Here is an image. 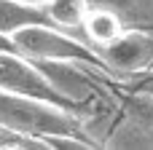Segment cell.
I'll return each instance as SVG.
<instances>
[{"label": "cell", "instance_id": "cell-1", "mask_svg": "<svg viewBox=\"0 0 153 150\" xmlns=\"http://www.w3.org/2000/svg\"><path fill=\"white\" fill-rule=\"evenodd\" d=\"M0 132L35 148H97L81 115L27 94L0 89Z\"/></svg>", "mask_w": 153, "mask_h": 150}, {"label": "cell", "instance_id": "cell-2", "mask_svg": "<svg viewBox=\"0 0 153 150\" xmlns=\"http://www.w3.org/2000/svg\"><path fill=\"white\" fill-rule=\"evenodd\" d=\"M8 38H11L13 51L22 54L30 62L75 59V62H89V64L105 67L97 48L89 40H83V38H78V35H73V32H67L56 24H27V27L11 32Z\"/></svg>", "mask_w": 153, "mask_h": 150}, {"label": "cell", "instance_id": "cell-3", "mask_svg": "<svg viewBox=\"0 0 153 150\" xmlns=\"http://www.w3.org/2000/svg\"><path fill=\"white\" fill-rule=\"evenodd\" d=\"M102 145L110 148H153V97L126 89L105 129Z\"/></svg>", "mask_w": 153, "mask_h": 150}, {"label": "cell", "instance_id": "cell-4", "mask_svg": "<svg viewBox=\"0 0 153 150\" xmlns=\"http://www.w3.org/2000/svg\"><path fill=\"white\" fill-rule=\"evenodd\" d=\"M97 54L110 78L134 81L153 70V32L121 30L113 40L97 46Z\"/></svg>", "mask_w": 153, "mask_h": 150}, {"label": "cell", "instance_id": "cell-5", "mask_svg": "<svg viewBox=\"0 0 153 150\" xmlns=\"http://www.w3.org/2000/svg\"><path fill=\"white\" fill-rule=\"evenodd\" d=\"M0 89L3 91H13V94H27V97H38V99H46V102H54L75 115L83 118L86 123V113L81 107H75L70 99H65L46 78L43 72L30 62L24 59L22 54L16 51H8V48H0ZM89 132V129H86Z\"/></svg>", "mask_w": 153, "mask_h": 150}, {"label": "cell", "instance_id": "cell-6", "mask_svg": "<svg viewBox=\"0 0 153 150\" xmlns=\"http://www.w3.org/2000/svg\"><path fill=\"white\" fill-rule=\"evenodd\" d=\"M91 8L113 13L124 30L153 32V0H86Z\"/></svg>", "mask_w": 153, "mask_h": 150}, {"label": "cell", "instance_id": "cell-7", "mask_svg": "<svg viewBox=\"0 0 153 150\" xmlns=\"http://www.w3.org/2000/svg\"><path fill=\"white\" fill-rule=\"evenodd\" d=\"M27 24H54L43 3L30 0H0V35H11ZM11 40V38H8Z\"/></svg>", "mask_w": 153, "mask_h": 150}, {"label": "cell", "instance_id": "cell-8", "mask_svg": "<svg viewBox=\"0 0 153 150\" xmlns=\"http://www.w3.org/2000/svg\"><path fill=\"white\" fill-rule=\"evenodd\" d=\"M46 11H48V16L56 27L83 38V19H86V11H89L86 0H48Z\"/></svg>", "mask_w": 153, "mask_h": 150}, {"label": "cell", "instance_id": "cell-9", "mask_svg": "<svg viewBox=\"0 0 153 150\" xmlns=\"http://www.w3.org/2000/svg\"><path fill=\"white\" fill-rule=\"evenodd\" d=\"M121 30H124V27H121V21H118L113 13L89 5L86 19H83V38H86L94 48L102 46V43H108V40H113Z\"/></svg>", "mask_w": 153, "mask_h": 150}, {"label": "cell", "instance_id": "cell-10", "mask_svg": "<svg viewBox=\"0 0 153 150\" xmlns=\"http://www.w3.org/2000/svg\"><path fill=\"white\" fill-rule=\"evenodd\" d=\"M126 89H137V91H145V94H151V97H153V72L140 75L137 81H129V86H126Z\"/></svg>", "mask_w": 153, "mask_h": 150}, {"label": "cell", "instance_id": "cell-11", "mask_svg": "<svg viewBox=\"0 0 153 150\" xmlns=\"http://www.w3.org/2000/svg\"><path fill=\"white\" fill-rule=\"evenodd\" d=\"M0 48H8V51H13V46H11V40H8L5 35H0Z\"/></svg>", "mask_w": 153, "mask_h": 150}, {"label": "cell", "instance_id": "cell-12", "mask_svg": "<svg viewBox=\"0 0 153 150\" xmlns=\"http://www.w3.org/2000/svg\"><path fill=\"white\" fill-rule=\"evenodd\" d=\"M30 3H43V5H46V3H48V0H30Z\"/></svg>", "mask_w": 153, "mask_h": 150}, {"label": "cell", "instance_id": "cell-13", "mask_svg": "<svg viewBox=\"0 0 153 150\" xmlns=\"http://www.w3.org/2000/svg\"><path fill=\"white\" fill-rule=\"evenodd\" d=\"M151 72H153V70H151ZM145 75H148V72H145ZM134 81H137V78H134Z\"/></svg>", "mask_w": 153, "mask_h": 150}, {"label": "cell", "instance_id": "cell-14", "mask_svg": "<svg viewBox=\"0 0 153 150\" xmlns=\"http://www.w3.org/2000/svg\"><path fill=\"white\" fill-rule=\"evenodd\" d=\"M148 72H151V70H148Z\"/></svg>", "mask_w": 153, "mask_h": 150}]
</instances>
